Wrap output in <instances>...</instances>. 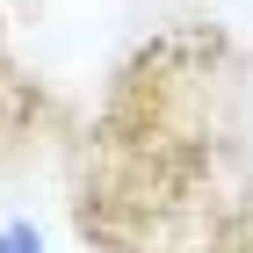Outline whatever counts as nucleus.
Returning a JSON list of instances; mask_svg holds the SVG:
<instances>
[{
	"instance_id": "1",
	"label": "nucleus",
	"mask_w": 253,
	"mask_h": 253,
	"mask_svg": "<svg viewBox=\"0 0 253 253\" xmlns=\"http://www.w3.org/2000/svg\"><path fill=\"white\" fill-rule=\"evenodd\" d=\"M22 116H29V87H22L15 58H7V22H0V145L22 130Z\"/></svg>"
},
{
	"instance_id": "2",
	"label": "nucleus",
	"mask_w": 253,
	"mask_h": 253,
	"mask_svg": "<svg viewBox=\"0 0 253 253\" xmlns=\"http://www.w3.org/2000/svg\"><path fill=\"white\" fill-rule=\"evenodd\" d=\"M0 253H43L37 224H0Z\"/></svg>"
}]
</instances>
